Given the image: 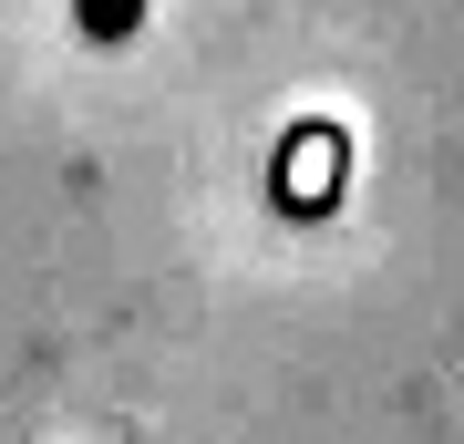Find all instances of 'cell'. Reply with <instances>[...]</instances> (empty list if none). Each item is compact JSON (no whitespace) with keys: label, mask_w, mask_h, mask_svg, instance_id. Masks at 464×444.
Listing matches in <instances>:
<instances>
[{"label":"cell","mask_w":464,"mask_h":444,"mask_svg":"<svg viewBox=\"0 0 464 444\" xmlns=\"http://www.w3.org/2000/svg\"><path fill=\"white\" fill-rule=\"evenodd\" d=\"M72 32H83L93 52H124L134 32H145V0H72Z\"/></svg>","instance_id":"obj_1"}]
</instances>
